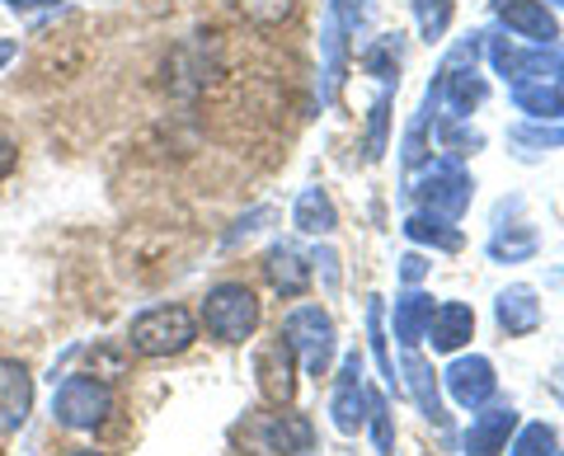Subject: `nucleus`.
<instances>
[{
    "instance_id": "obj_34",
    "label": "nucleus",
    "mask_w": 564,
    "mask_h": 456,
    "mask_svg": "<svg viewBox=\"0 0 564 456\" xmlns=\"http://www.w3.org/2000/svg\"><path fill=\"white\" fill-rule=\"evenodd\" d=\"M14 165H20V142L10 137V128H0V180H10Z\"/></svg>"
},
{
    "instance_id": "obj_28",
    "label": "nucleus",
    "mask_w": 564,
    "mask_h": 456,
    "mask_svg": "<svg viewBox=\"0 0 564 456\" xmlns=\"http://www.w3.org/2000/svg\"><path fill=\"white\" fill-rule=\"evenodd\" d=\"M386 128H391V90H381L372 113H367V161L386 155Z\"/></svg>"
},
{
    "instance_id": "obj_8",
    "label": "nucleus",
    "mask_w": 564,
    "mask_h": 456,
    "mask_svg": "<svg viewBox=\"0 0 564 456\" xmlns=\"http://www.w3.org/2000/svg\"><path fill=\"white\" fill-rule=\"evenodd\" d=\"M443 386H447V395L462 410H480V405L494 400V391H499V377H494L489 358L470 354V358H452V367L443 372Z\"/></svg>"
},
{
    "instance_id": "obj_7",
    "label": "nucleus",
    "mask_w": 564,
    "mask_h": 456,
    "mask_svg": "<svg viewBox=\"0 0 564 456\" xmlns=\"http://www.w3.org/2000/svg\"><path fill=\"white\" fill-rule=\"evenodd\" d=\"M329 414L339 433H362L367 428V386H362V354H344L339 377H334V395H329Z\"/></svg>"
},
{
    "instance_id": "obj_31",
    "label": "nucleus",
    "mask_w": 564,
    "mask_h": 456,
    "mask_svg": "<svg viewBox=\"0 0 564 456\" xmlns=\"http://www.w3.org/2000/svg\"><path fill=\"white\" fill-rule=\"evenodd\" d=\"M325 10L344 24V33H358L367 20H372V0H329Z\"/></svg>"
},
{
    "instance_id": "obj_1",
    "label": "nucleus",
    "mask_w": 564,
    "mask_h": 456,
    "mask_svg": "<svg viewBox=\"0 0 564 456\" xmlns=\"http://www.w3.org/2000/svg\"><path fill=\"white\" fill-rule=\"evenodd\" d=\"M193 339H198V321H193V311L180 302L141 311L128 329V348L141 358H174V354H184Z\"/></svg>"
},
{
    "instance_id": "obj_21",
    "label": "nucleus",
    "mask_w": 564,
    "mask_h": 456,
    "mask_svg": "<svg viewBox=\"0 0 564 456\" xmlns=\"http://www.w3.org/2000/svg\"><path fill=\"white\" fill-rule=\"evenodd\" d=\"M404 236L419 240V245H433V250H462V231L447 221V217H437V213H414V217H404Z\"/></svg>"
},
{
    "instance_id": "obj_12",
    "label": "nucleus",
    "mask_w": 564,
    "mask_h": 456,
    "mask_svg": "<svg viewBox=\"0 0 564 456\" xmlns=\"http://www.w3.org/2000/svg\"><path fill=\"white\" fill-rule=\"evenodd\" d=\"M518 433V410L513 405H480V414L466 428V456H499L508 452V437Z\"/></svg>"
},
{
    "instance_id": "obj_38",
    "label": "nucleus",
    "mask_w": 564,
    "mask_h": 456,
    "mask_svg": "<svg viewBox=\"0 0 564 456\" xmlns=\"http://www.w3.org/2000/svg\"><path fill=\"white\" fill-rule=\"evenodd\" d=\"M66 456H109V452H95V447H76V452H66Z\"/></svg>"
},
{
    "instance_id": "obj_39",
    "label": "nucleus",
    "mask_w": 564,
    "mask_h": 456,
    "mask_svg": "<svg viewBox=\"0 0 564 456\" xmlns=\"http://www.w3.org/2000/svg\"><path fill=\"white\" fill-rule=\"evenodd\" d=\"M555 90H560V99H564V66H560V72H555Z\"/></svg>"
},
{
    "instance_id": "obj_17",
    "label": "nucleus",
    "mask_w": 564,
    "mask_h": 456,
    "mask_svg": "<svg viewBox=\"0 0 564 456\" xmlns=\"http://www.w3.org/2000/svg\"><path fill=\"white\" fill-rule=\"evenodd\" d=\"M404 391L414 395V405L429 414L437 428H447V410H443V395H437V372L414 354V348H404Z\"/></svg>"
},
{
    "instance_id": "obj_18",
    "label": "nucleus",
    "mask_w": 564,
    "mask_h": 456,
    "mask_svg": "<svg viewBox=\"0 0 564 456\" xmlns=\"http://www.w3.org/2000/svg\"><path fill=\"white\" fill-rule=\"evenodd\" d=\"M263 269H269L273 287L282 296H302L311 287V264H306V254L296 250V245H273L269 259H263Z\"/></svg>"
},
{
    "instance_id": "obj_20",
    "label": "nucleus",
    "mask_w": 564,
    "mask_h": 456,
    "mask_svg": "<svg viewBox=\"0 0 564 456\" xmlns=\"http://www.w3.org/2000/svg\"><path fill=\"white\" fill-rule=\"evenodd\" d=\"M508 99H513V109L527 113V118H564V99L555 90V80H522V85H508Z\"/></svg>"
},
{
    "instance_id": "obj_29",
    "label": "nucleus",
    "mask_w": 564,
    "mask_h": 456,
    "mask_svg": "<svg viewBox=\"0 0 564 456\" xmlns=\"http://www.w3.org/2000/svg\"><path fill=\"white\" fill-rule=\"evenodd\" d=\"M414 10H419V29H423V39L437 43L447 33L452 24V0H414Z\"/></svg>"
},
{
    "instance_id": "obj_22",
    "label": "nucleus",
    "mask_w": 564,
    "mask_h": 456,
    "mask_svg": "<svg viewBox=\"0 0 564 456\" xmlns=\"http://www.w3.org/2000/svg\"><path fill=\"white\" fill-rule=\"evenodd\" d=\"M400 62H404V39H400V33H381V39H372L362 47V72L386 80V85L395 80Z\"/></svg>"
},
{
    "instance_id": "obj_5",
    "label": "nucleus",
    "mask_w": 564,
    "mask_h": 456,
    "mask_svg": "<svg viewBox=\"0 0 564 456\" xmlns=\"http://www.w3.org/2000/svg\"><path fill=\"white\" fill-rule=\"evenodd\" d=\"M414 193L423 198V213H437V217H447V221H462L470 198H475V180L462 170L456 155H437V161H429V170H423V180H419Z\"/></svg>"
},
{
    "instance_id": "obj_19",
    "label": "nucleus",
    "mask_w": 564,
    "mask_h": 456,
    "mask_svg": "<svg viewBox=\"0 0 564 456\" xmlns=\"http://www.w3.org/2000/svg\"><path fill=\"white\" fill-rule=\"evenodd\" d=\"M292 221H296V231H302V236H334V231H339V213H334V203H329L325 188H302V193H296Z\"/></svg>"
},
{
    "instance_id": "obj_33",
    "label": "nucleus",
    "mask_w": 564,
    "mask_h": 456,
    "mask_svg": "<svg viewBox=\"0 0 564 456\" xmlns=\"http://www.w3.org/2000/svg\"><path fill=\"white\" fill-rule=\"evenodd\" d=\"M263 221H273V207H254V213H250V217H240V221H236V231H231V236H226V245H240V240H250V236L259 231V226H263Z\"/></svg>"
},
{
    "instance_id": "obj_41",
    "label": "nucleus",
    "mask_w": 564,
    "mask_h": 456,
    "mask_svg": "<svg viewBox=\"0 0 564 456\" xmlns=\"http://www.w3.org/2000/svg\"><path fill=\"white\" fill-rule=\"evenodd\" d=\"M555 456H564V452H555Z\"/></svg>"
},
{
    "instance_id": "obj_32",
    "label": "nucleus",
    "mask_w": 564,
    "mask_h": 456,
    "mask_svg": "<svg viewBox=\"0 0 564 456\" xmlns=\"http://www.w3.org/2000/svg\"><path fill=\"white\" fill-rule=\"evenodd\" d=\"M437 142L447 146V155H456V161H462L466 151H480V132H466V128H456V122H437Z\"/></svg>"
},
{
    "instance_id": "obj_36",
    "label": "nucleus",
    "mask_w": 564,
    "mask_h": 456,
    "mask_svg": "<svg viewBox=\"0 0 564 456\" xmlns=\"http://www.w3.org/2000/svg\"><path fill=\"white\" fill-rule=\"evenodd\" d=\"M57 0H6L10 14H39V10H52Z\"/></svg>"
},
{
    "instance_id": "obj_13",
    "label": "nucleus",
    "mask_w": 564,
    "mask_h": 456,
    "mask_svg": "<svg viewBox=\"0 0 564 456\" xmlns=\"http://www.w3.org/2000/svg\"><path fill=\"white\" fill-rule=\"evenodd\" d=\"M470 335H475V311L466 302H437L423 339L433 344V354H462Z\"/></svg>"
},
{
    "instance_id": "obj_40",
    "label": "nucleus",
    "mask_w": 564,
    "mask_h": 456,
    "mask_svg": "<svg viewBox=\"0 0 564 456\" xmlns=\"http://www.w3.org/2000/svg\"><path fill=\"white\" fill-rule=\"evenodd\" d=\"M555 6H564V0H555Z\"/></svg>"
},
{
    "instance_id": "obj_11",
    "label": "nucleus",
    "mask_w": 564,
    "mask_h": 456,
    "mask_svg": "<svg viewBox=\"0 0 564 456\" xmlns=\"http://www.w3.org/2000/svg\"><path fill=\"white\" fill-rule=\"evenodd\" d=\"M494 14L499 24L527 43H560V24L555 14L545 10V0H494Z\"/></svg>"
},
{
    "instance_id": "obj_2",
    "label": "nucleus",
    "mask_w": 564,
    "mask_h": 456,
    "mask_svg": "<svg viewBox=\"0 0 564 456\" xmlns=\"http://www.w3.org/2000/svg\"><path fill=\"white\" fill-rule=\"evenodd\" d=\"M259 296L245 287V283H217V287H207L203 296V329L217 344H245L259 329Z\"/></svg>"
},
{
    "instance_id": "obj_30",
    "label": "nucleus",
    "mask_w": 564,
    "mask_h": 456,
    "mask_svg": "<svg viewBox=\"0 0 564 456\" xmlns=\"http://www.w3.org/2000/svg\"><path fill=\"white\" fill-rule=\"evenodd\" d=\"M508 137L518 146H564V122H518Z\"/></svg>"
},
{
    "instance_id": "obj_24",
    "label": "nucleus",
    "mask_w": 564,
    "mask_h": 456,
    "mask_svg": "<svg viewBox=\"0 0 564 456\" xmlns=\"http://www.w3.org/2000/svg\"><path fill=\"white\" fill-rule=\"evenodd\" d=\"M532 254H536V231H527V226H518V236H508L499 226L494 240H489V259H494V264H518V259H532Z\"/></svg>"
},
{
    "instance_id": "obj_9",
    "label": "nucleus",
    "mask_w": 564,
    "mask_h": 456,
    "mask_svg": "<svg viewBox=\"0 0 564 456\" xmlns=\"http://www.w3.org/2000/svg\"><path fill=\"white\" fill-rule=\"evenodd\" d=\"M33 414V372L20 358H0V437H14Z\"/></svg>"
},
{
    "instance_id": "obj_4",
    "label": "nucleus",
    "mask_w": 564,
    "mask_h": 456,
    "mask_svg": "<svg viewBox=\"0 0 564 456\" xmlns=\"http://www.w3.org/2000/svg\"><path fill=\"white\" fill-rule=\"evenodd\" d=\"M278 335L292 344V354H296V362L306 367V377H325L329 372V362H334V321L315 302L292 306Z\"/></svg>"
},
{
    "instance_id": "obj_14",
    "label": "nucleus",
    "mask_w": 564,
    "mask_h": 456,
    "mask_svg": "<svg viewBox=\"0 0 564 456\" xmlns=\"http://www.w3.org/2000/svg\"><path fill=\"white\" fill-rule=\"evenodd\" d=\"M494 315H499V329L503 335H532V329H541V302H536V292L518 283V287H503L499 292V302H494Z\"/></svg>"
},
{
    "instance_id": "obj_10",
    "label": "nucleus",
    "mask_w": 564,
    "mask_h": 456,
    "mask_svg": "<svg viewBox=\"0 0 564 456\" xmlns=\"http://www.w3.org/2000/svg\"><path fill=\"white\" fill-rule=\"evenodd\" d=\"M254 372H259V391H263L269 405H288V400L296 395V354H292V344L282 335L259 348Z\"/></svg>"
},
{
    "instance_id": "obj_27",
    "label": "nucleus",
    "mask_w": 564,
    "mask_h": 456,
    "mask_svg": "<svg viewBox=\"0 0 564 456\" xmlns=\"http://www.w3.org/2000/svg\"><path fill=\"white\" fill-rule=\"evenodd\" d=\"M513 456H555V428L551 424H518V437L513 447H508Z\"/></svg>"
},
{
    "instance_id": "obj_23",
    "label": "nucleus",
    "mask_w": 564,
    "mask_h": 456,
    "mask_svg": "<svg viewBox=\"0 0 564 456\" xmlns=\"http://www.w3.org/2000/svg\"><path fill=\"white\" fill-rule=\"evenodd\" d=\"M381 296H372V306H367V344H372V354H377V367H381V377L386 386L395 391V358H391V339H386V329H381Z\"/></svg>"
},
{
    "instance_id": "obj_3",
    "label": "nucleus",
    "mask_w": 564,
    "mask_h": 456,
    "mask_svg": "<svg viewBox=\"0 0 564 456\" xmlns=\"http://www.w3.org/2000/svg\"><path fill=\"white\" fill-rule=\"evenodd\" d=\"M109 414H113V391L95 372H76L52 391V419L70 433H95Z\"/></svg>"
},
{
    "instance_id": "obj_25",
    "label": "nucleus",
    "mask_w": 564,
    "mask_h": 456,
    "mask_svg": "<svg viewBox=\"0 0 564 456\" xmlns=\"http://www.w3.org/2000/svg\"><path fill=\"white\" fill-rule=\"evenodd\" d=\"M367 428H372V443L381 456H391L395 452V414L391 405H386V395H367Z\"/></svg>"
},
{
    "instance_id": "obj_6",
    "label": "nucleus",
    "mask_w": 564,
    "mask_h": 456,
    "mask_svg": "<svg viewBox=\"0 0 564 456\" xmlns=\"http://www.w3.org/2000/svg\"><path fill=\"white\" fill-rule=\"evenodd\" d=\"M489 66H494V72H499L508 85H522V80H555V72L564 66V47H560V43L518 47V43L494 39V43H489Z\"/></svg>"
},
{
    "instance_id": "obj_35",
    "label": "nucleus",
    "mask_w": 564,
    "mask_h": 456,
    "mask_svg": "<svg viewBox=\"0 0 564 456\" xmlns=\"http://www.w3.org/2000/svg\"><path fill=\"white\" fill-rule=\"evenodd\" d=\"M423 273H429V259H423V254H404V259H400V278H404L410 287L423 283Z\"/></svg>"
},
{
    "instance_id": "obj_16",
    "label": "nucleus",
    "mask_w": 564,
    "mask_h": 456,
    "mask_svg": "<svg viewBox=\"0 0 564 456\" xmlns=\"http://www.w3.org/2000/svg\"><path fill=\"white\" fill-rule=\"evenodd\" d=\"M315 443V433L302 414H269V424L259 428V447L278 456H306Z\"/></svg>"
},
{
    "instance_id": "obj_26",
    "label": "nucleus",
    "mask_w": 564,
    "mask_h": 456,
    "mask_svg": "<svg viewBox=\"0 0 564 456\" xmlns=\"http://www.w3.org/2000/svg\"><path fill=\"white\" fill-rule=\"evenodd\" d=\"M236 6H240V14H245L250 24H259V29H278V24H288V20H292L302 0H236Z\"/></svg>"
},
{
    "instance_id": "obj_37",
    "label": "nucleus",
    "mask_w": 564,
    "mask_h": 456,
    "mask_svg": "<svg viewBox=\"0 0 564 456\" xmlns=\"http://www.w3.org/2000/svg\"><path fill=\"white\" fill-rule=\"evenodd\" d=\"M20 57V39H0V76H6V66Z\"/></svg>"
},
{
    "instance_id": "obj_15",
    "label": "nucleus",
    "mask_w": 564,
    "mask_h": 456,
    "mask_svg": "<svg viewBox=\"0 0 564 456\" xmlns=\"http://www.w3.org/2000/svg\"><path fill=\"white\" fill-rule=\"evenodd\" d=\"M433 296L410 287L404 296H395V311H391V335L404 344V348H419L423 335H429V321H433Z\"/></svg>"
}]
</instances>
